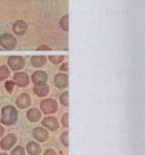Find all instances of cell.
Listing matches in <instances>:
<instances>
[{
    "label": "cell",
    "mask_w": 145,
    "mask_h": 155,
    "mask_svg": "<svg viewBox=\"0 0 145 155\" xmlns=\"http://www.w3.org/2000/svg\"><path fill=\"white\" fill-rule=\"evenodd\" d=\"M18 114L17 110L11 107V105H6L2 108V115H1V121L4 125H13L17 121Z\"/></svg>",
    "instance_id": "cell-1"
},
{
    "label": "cell",
    "mask_w": 145,
    "mask_h": 155,
    "mask_svg": "<svg viewBox=\"0 0 145 155\" xmlns=\"http://www.w3.org/2000/svg\"><path fill=\"white\" fill-rule=\"evenodd\" d=\"M16 39L11 34H2L0 36V45L6 50H12L16 47Z\"/></svg>",
    "instance_id": "cell-2"
},
{
    "label": "cell",
    "mask_w": 145,
    "mask_h": 155,
    "mask_svg": "<svg viewBox=\"0 0 145 155\" xmlns=\"http://www.w3.org/2000/svg\"><path fill=\"white\" fill-rule=\"evenodd\" d=\"M40 107H41V110L45 113V114H52V113H54L56 110H57V103L53 101V99H51V98H48V99H44L42 102H41V104H40Z\"/></svg>",
    "instance_id": "cell-3"
},
{
    "label": "cell",
    "mask_w": 145,
    "mask_h": 155,
    "mask_svg": "<svg viewBox=\"0 0 145 155\" xmlns=\"http://www.w3.org/2000/svg\"><path fill=\"white\" fill-rule=\"evenodd\" d=\"M7 63H8L11 69L18 70V69H22L24 67V58L21 56H11L7 59Z\"/></svg>",
    "instance_id": "cell-4"
},
{
    "label": "cell",
    "mask_w": 145,
    "mask_h": 155,
    "mask_svg": "<svg viewBox=\"0 0 145 155\" xmlns=\"http://www.w3.org/2000/svg\"><path fill=\"white\" fill-rule=\"evenodd\" d=\"M14 84H17L19 87H25L29 84V76L25 73H23V71L16 73V75H14Z\"/></svg>",
    "instance_id": "cell-5"
},
{
    "label": "cell",
    "mask_w": 145,
    "mask_h": 155,
    "mask_svg": "<svg viewBox=\"0 0 145 155\" xmlns=\"http://www.w3.org/2000/svg\"><path fill=\"white\" fill-rule=\"evenodd\" d=\"M12 29H13V33H14V34H17V35H23V34L27 31L28 27H27V23H25L24 21H16V22L13 23Z\"/></svg>",
    "instance_id": "cell-6"
},
{
    "label": "cell",
    "mask_w": 145,
    "mask_h": 155,
    "mask_svg": "<svg viewBox=\"0 0 145 155\" xmlns=\"http://www.w3.org/2000/svg\"><path fill=\"white\" fill-rule=\"evenodd\" d=\"M42 126H45L46 128H48L51 131H54L58 128V121L53 116H47L42 120Z\"/></svg>",
    "instance_id": "cell-7"
},
{
    "label": "cell",
    "mask_w": 145,
    "mask_h": 155,
    "mask_svg": "<svg viewBox=\"0 0 145 155\" xmlns=\"http://www.w3.org/2000/svg\"><path fill=\"white\" fill-rule=\"evenodd\" d=\"M46 80H47V75H46V73L42 71V70H37V71H35V73L31 75V81H33L35 85H37V84H45Z\"/></svg>",
    "instance_id": "cell-8"
},
{
    "label": "cell",
    "mask_w": 145,
    "mask_h": 155,
    "mask_svg": "<svg viewBox=\"0 0 145 155\" xmlns=\"http://www.w3.org/2000/svg\"><path fill=\"white\" fill-rule=\"evenodd\" d=\"M16 104H17L21 109H24V108L29 107V104H30V96H29L28 93H22V94L17 98Z\"/></svg>",
    "instance_id": "cell-9"
},
{
    "label": "cell",
    "mask_w": 145,
    "mask_h": 155,
    "mask_svg": "<svg viewBox=\"0 0 145 155\" xmlns=\"http://www.w3.org/2000/svg\"><path fill=\"white\" fill-rule=\"evenodd\" d=\"M33 136L39 140V142H45L48 138V132L42 128V127H37L33 131Z\"/></svg>",
    "instance_id": "cell-10"
},
{
    "label": "cell",
    "mask_w": 145,
    "mask_h": 155,
    "mask_svg": "<svg viewBox=\"0 0 145 155\" xmlns=\"http://www.w3.org/2000/svg\"><path fill=\"white\" fill-rule=\"evenodd\" d=\"M54 85L58 88H64L68 86V76L65 74H57L54 76Z\"/></svg>",
    "instance_id": "cell-11"
},
{
    "label": "cell",
    "mask_w": 145,
    "mask_h": 155,
    "mask_svg": "<svg viewBox=\"0 0 145 155\" xmlns=\"http://www.w3.org/2000/svg\"><path fill=\"white\" fill-rule=\"evenodd\" d=\"M14 143H16V136L14 134H8V136H6L2 140H1V148L4 149V150H7V149H10L12 145H14Z\"/></svg>",
    "instance_id": "cell-12"
},
{
    "label": "cell",
    "mask_w": 145,
    "mask_h": 155,
    "mask_svg": "<svg viewBox=\"0 0 145 155\" xmlns=\"http://www.w3.org/2000/svg\"><path fill=\"white\" fill-rule=\"evenodd\" d=\"M48 91H50V88L46 84H37L34 87V93L39 97H45L48 93Z\"/></svg>",
    "instance_id": "cell-13"
},
{
    "label": "cell",
    "mask_w": 145,
    "mask_h": 155,
    "mask_svg": "<svg viewBox=\"0 0 145 155\" xmlns=\"http://www.w3.org/2000/svg\"><path fill=\"white\" fill-rule=\"evenodd\" d=\"M27 116H28V119H29L30 121L35 122V121H39V120H40V117H41V113H40L39 109L33 108V109H30V110L27 113Z\"/></svg>",
    "instance_id": "cell-14"
},
{
    "label": "cell",
    "mask_w": 145,
    "mask_h": 155,
    "mask_svg": "<svg viewBox=\"0 0 145 155\" xmlns=\"http://www.w3.org/2000/svg\"><path fill=\"white\" fill-rule=\"evenodd\" d=\"M27 149H28V153L30 155H39L40 151H41V148L39 144L34 143V142H29L28 145H27Z\"/></svg>",
    "instance_id": "cell-15"
},
{
    "label": "cell",
    "mask_w": 145,
    "mask_h": 155,
    "mask_svg": "<svg viewBox=\"0 0 145 155\" xmlns=\"http://www.w3.org/2000/svg\"><path fill=\"white\" fill-rule=\"evenodd\" d=\"M45 62H46V57H44V56H33L31 57V64L34 67L40 68L45 64Z\"/></svg>",
    "instance_id": "cell-16"
},
{
    "label": "cell",
    "mask_w": 145,
    "mask_h": 155,
    "mask_svg": "<svg viewBox=\"0 0 145 155\" xmlns=\"http://www.w3.org/2000/svg\"><path fill=\"white\" fill-rule=\"evenodd\" d=\"M8 76H10V70H8V68L5 67V65H1V67H0V81L6 80Z\"/></svg>",
    "instance_id": "cell-17"
},
{
    "label": "cell",
    "mask_w": 145,
    "mask_h": 155,
    "mask_svg": "<svg viewBox=\"0 0 145 155\" xmlns=\"http://www.w3.org/2000/svg\"><path fill=\"white\" fill-rule=\"evenodd\" d=\"M68 19H69V17H68V15H65L62 17V19L59 22V25L63 30H68Z\"/></svg>",
    "instance_id": "cell-18"
},
{
    "label": "cell",
    "mask_w": 145,
    "mask_h": 155,
    "mask_svg": "<svg viewBox=\"0 0 145 155\" xmlns=\"http://www.w3.org/2000/svg\"><path fill=\"white\" fill-rule=\"evenodd\" d=\"M48 59H50L52 63L58 64V63H60V62L64 59V57H63V56H50V57H48Z\"/></svg>",
    "instance_id": "cell-19"
},
{
    "label": "cell",
    "mask_w": 145,
    "mask_h": 155,
    "mask_svg": "<svg viewBox=\"0 0 145 155\" xmlns=\"http://www.w3.org/2000/svg\"><path fill=\"white\" fill-rule=\"evenodd\" d=\"M12 155H25V154H24V149H23L22 147H17V148L13 149Z\"/></svg>",
    "instance_id": "cell-20"
},
{
    "label": "cell",
    "mask_w": 145,
    "mask_h": 155,
    "mask_svg": "<svg viewBox=\"0 0 145 155\" xmlns=\"http://www.w3.org/2000/svg\"><path fill=\"white\" fill-rule=\"evenodd\" d=\"M60 103L63 105H68V92H64L60 94Z\"/></svg>",
    "instance_id": "cell-21"
},
{
    "label": "cell",
    "mask_w": 145,
    "mask_h": 155,
    "mask_svg": "<svg viewBox=\"0 0 145 155\" xmlns=\"http://www.w3.org/2000/svg\"><path fill=\"white\" fill-rule=\"evenodd\" d=\"M13 86H14V81H6V84H5V87L8 92H12Z\"/></svg>",
    "instance_id": "cell-22"
},
{
    "label": "cell",
    "mask_w": 145,
    "mask_h": 155,
    "mask_svg": "<svg viewBox=\"0 0 145 155\" xmlns=\"http://www.w3.org/2000/svg\"><path fill=\"white\" fill-rule=\"evenodd\" d=\"M62 142H63L64 145L68 147V132H63V134H62Z\"/></svg>",
    "instance_id": "cell-23"
},
{
    "label": "cell",
    "mask_w": 145,
    "mask_h": 155,
    "mask_svg": "<svg viewBox=\"0 0 145 155\" xmlns=\"http://www.w3.org/2000/svg\"><path fill=\"white\" fill-rule=\"evenodd\" d=\"M62 122H63V126H64V127H68V114H64V115H63Z\"/></svg>",
    "instance_id": "cell-24"
},
{
    "label": "cell",
    "mask_w": 145,
    "mask_h": 155,
    "mask_svg": "<svg viewBox=\"0 0 145 155\" xmlns=\"http://www.w3.org/2000/svg\"><path fill=\"white\" fill-rule=\"evenodd\" d=\"M44 155H56V151L54 150H52V149H47L46 151H45V154Z\"/></svg>",
    "instance_id": "cell-25"
},
{
    "label": "cell",
    "mask_w": 145,
    "mask_h": 155,
    "mask_svg": "<svg viewBox=\"0 0 145 155\" xmlns=\"http://www.w3.org/2000/svg\"><path fill=\"white\" fill-rule=\"evenodd\" d=\"M60 70H63V71H66V70H68V63H64V64H62V67H60Z\"/></svg>",
    "instance_id": "cell-26"
},
{
    "label": "cell",
    "mask_w": 145,
    "mask_h": 155,
    "mask_svg": "<svg viewBox=\"0 0 145 155\" xmlns=\"http://www.w3.org/2000/svg\"><path fill=\"white\" fill-rule=\"evenodd\" d=\"M37 50H42V51H45V50H48V46L42 45V46H39V47H37Z\"/></svg>",
    "instance_id": "cell-27"
},
{
    "label": "cell",
    "mask_w": 145,
    "mask_h": 155,
    "mask_svg": "<svg viewBox=\"0 0 145 155\" xmlns=\"http://www.w3.org/2000/svg\"><path fill=\"white\" fill-rule=\"evenodd\" d=\"M2 133H4V128H2L1 126H0V137L2 136Z\"/></svg>",
    "instance_id": "cell-28"
},
{
    "label": "cell",
    "mask_w": 145,
    "mask_h": 155,
    "mask_svg": "<svg viewBox=\"0 0 145 155\" xmlns=\"http://www.w3.org/2000/svg\"><path fill=\"white\" fill-rule=\"evenodd\" d=\"M0 155H7V154H5V153H2V154H0Z\"/></svg>",
    "instance_id": "cell-29"
}]
</instances>
